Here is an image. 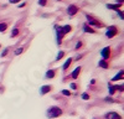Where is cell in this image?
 Listing matches in <instances>:
<instances>
[{"label":"cell","instance_id":"cell-1","mask_svg":"<svg viewBox=\"0 0 124 119\" xmlns=\"http://www.w3.org/2000/svg\"><path fill=\"white\" fill-rule=\"evenodd\" d=\"M63 114V111H62V108L57 107V105H52L50 107L47 111H46V117L48 119H55V118H58Z\"/></svg>","mask_w":124,"mask_h":119},{"label":"cell","instance_id":"cell-2","mask_svg":"<svg viewBox=\"0 0 124 119\" xmlns=\"http://www.w3.org/2000/svg\"><path fill=\"white\" fill-rule=\"evenodd\" d=\"M55 31H56V37H57V44H62V38H63V32H62V27L58 25H55Z\"/></svg>","mask_w":124,"mask_h":119},{"label":"cell","instance_id":"cell-3","mask_svg":"<svg viewBox=\"0 0 124 119\" xmlns=\"http://www.w3.org/2000/svg\"><path fill=\"white\" fill-rule=\"evenodd\" d=\"M117 34H118V29L116 26H109L108 30H107V32H106V36L108 38H112V37H114Z\"/></svg>","mask_w":124,"mask_h":119},{"label":"cell","instance_id":"cell-4","mask_svg":"<svg viewBox=\"0 0 124 119\" xmlns=\"http://www.w3.org/2000/svg\"><path fill=\"white\" fill-rule=\"evenodd\" d=\"M101 56H102V60H106L108 61L109 57H110V47H104L101 51Z\"/></svg>","mask_w":124,"mask_h":119},{"label":"cell","instance_id":"cell-5","mask_svg":"<svg viewBox=\"0 0 124 119\" xmlns=\"http://www.w3.org/2000/svg\"><path fill=\"white\" fill-rule=\"evenodd\" d=\"M86 17H87V20H88V24H89V26H91V25L96 26V27H102V26H103V24H102V22H99V21H97V20H94L92 16L86 15Z\"/></svg>","mask_w":124,"mask_h":119},{"label":"cell","instance_id":"cell-6","mask_svg":"<svg viewBox=\"0 0 124 119\" xmlns=\"http://www.w3.org/2000/svg\"><path fill=\"white\" fill-rule=\"evenodd\" d=\"M52 86H50V84H45L40 88V96H45L46 93H50L51 91H52Z\"/></svg>","mask_w":124,"mask_h":119},{"label":"cell","instance_id":"cell-7","mask_svg":"<svg viewBox=\"0 0 124 119\" xmlns=\"http://www.w3.org/2000/svg\"><path fill=\"white\" fill-rule=\"evenodd\" d=\"M104 119H122V115L117 112H108L104 115Z\"/></svg>","mask_w":124,"mask_h":119},{"label":"cell","instance_id":"cell-8","mask_svg":"<svg viewBox=\"0 0 124 119\" xmlns=\"http://www.w3.org/2000/svg\"><path fill=\"white\" fill-rule=\"evenodd\" d=\"M57 74V69H48V71L45 73V78L46 79H54Z\"/></svg>","mask_w":124,"mask_h":119},{"label":"cell","instance_id":"cell-9","mask_svg":"<svg viewBox=\"0 0 124 119\" xmlns=\"http://www.w3.org/2000/svg\"><path fill=\"white\" fill-rule=\"evenodd\" d=\"M67 13H68L70 16H73V15H76V14L78 13V7H77L76 5H68Z\"/></svg>","mask_w":124,"mask_h":119},{"label":"cell","instance_id":"cell-10","mask_svg":"<svg viewBox=\"0 0 124 119\" xmlns=\"http://www.w3.org/2000/svg\"><path fill=\"white\" fill-rule=\"evenodd\" d=\"M81 72H82V67H81V66L76 67V68H75V71L71 73V78H72V79H77V78L79 77Z\"/></svg>","mask_w":124,"mask_h":119},{"label":"cell","instance_id":"cell-11","mask_svg":"<svg viewBox=\"0 0 124 119\" xmlns=\"http://www.w3.org/2000/svg\"><path fill=\"white\" fill-rule=\"evenodd\" d=\"M123 77H124V71H123V69H120V71H119V73H117L114 77L112 78V81H113V82H118V81H122V79H123Z\"/></svg>","mask_w":124,"mask_h":119},{"label":"cell","instance_id":"cell-12","mask_svg":"<svg viewBox=\"0 0 124 119\" xmlns=\"http://www.w3.org/2000/svg\"><path fill=\"white\" fill-rule=\"evenodd\" d=\"M72 62H73V58H67V61L63 63V66H62V71H67V69H68V67L72 65Z\"/></svg>","mask_w":124,"mask_h":119},{"label":"cell","instance_id":"cell-13","mask_svg":"<svg viewBox=\"0 0 124 119\" xmlns=\"http://www.w3.org/2000/svg\"><path fill=\"white\" fill-rule=\"evenodd\" d=\"M98 66L102 67V68H104V69H108L109 68V63L106 61V60H101V61L98 62Z\"/></svg>","mask_w":124,"mask_h":119},{"label":"cell","instance_id":"cell-14","mask_svg":"<svg viewBox=\"0 0 124 119\" xmlns=\"http://www.w3.org/2000/svg\"><path fill=\"white\" fill-rule=\"evenodd\" d=\"M83 31H85V32H89V34H94V32H96L91 26H88V24H85V25H83Z\"/></svg>","mask_w":124,"mask_h":119},{"label":"cell","instance_id":"cell-15","mask_svg":"<svg viewBox=\"0 0 124 119\" xmlns=\"http://www.w3.org/2000/svg\"><path fill=\"white\" fill-rule=\"evenodd\" d=\"M120 6H122V4H107V7L112 9V10H119Z\"/></svg>","mask_w":124,"mask_h":119},{"label":"cell","instance_id":"cell-16","mask_svg":"<svg viewBox=\"0 0 124 119\" xmlns=\"http://www.w3.org/2000/svg\"><path fill=\"white\" fill-rule=\"evenodd\" d=\"M71 31H72V26H71V25H66V26L62 27V32H63V35H65V34H68V32H71Z\"/></svg>","mask_w":124,"mask_h":119},{"label":"cell","instance_id":"cell-17","mask_svg":"<svg viewBox=\"0 0 124 119\" xmlns=\"http://www.w3.org/2000/svg\"><path fill=\"white\" fill-rule=\"evenodd\" d=\"M108 91H109V94H110V96H113V94L116 93V88H114V86L108 84Z\"/></svg>","mask_w":124,"mask_h":119},{"label":"cell","instance_id":"cell-18","mask_svg":"<svg viewBox=\"0 0 124 119\" xmlns=\"http://www.w3.org/2000/svg\"><path fill=\"white\" fill-rule=\"evenodd\" d=\"M6 29H8V24L6 22H1V24H0V32H4Z\"/></svg>","mask_w":124,"mask_h":119},{"label":"cell","instance_id":"cell-19","mask_svg":"<svg viewBox=\"0 0 124 119\" xmlns=\"http://www.w3.org/2000/svg\"><path fill=\"white\" fill-rule=\"evenodd\" d=\"M81 98L83 99V101H88V99L91 98V96L87 93V92H85V93H82V96H81Z\"/></svg>","mask_w":124,"mask_h":119},{"label":"cell","instance_id":"cell-20","mask_svg":"<svg viewBox=\"0 0 124 119\" xmlns=\"http://www.w3.org/2000/svg\"><path fill=\"white\" fill-rule=\"evenodd\" d=\"M65 56V52L63 51H60L58 53H57V56H56V61H60V60H62V57Z\"/></svg>","mask_w":124,"mask_h":119},{"label":"cell","instance_id":"cell-21","mask_svg":"<svg viewBox=\"0 0 124 119\" xmlns=\"http://www.w3.org/2000/svg\"><path fill=\"white\" fill-rule=\"evenodd\" d=\"M19 35V29L17 27H15V29H13V31H11V37H15V36H17Z\"/></svg>","mask_w":124,"mask_h":119},{"label":"cell","instance_id":"cell-22","mask_svg":"<svg viewBox=\"0 0 124 119\" xmlns=\"http://www.w3.org/2000/svg\"><path fill=\"white\" fill-rule=\"evenodd\" d=\"M61 93L63 96H66V97H71V91H68V89H62Z\"/></svg>","mask_w":124,"mask_h":119},{"label":"cell","instance_id":"cell-23","mask_svg":"<svg viewBox=\"0 0 124 119\" xmlns=\"http://www.w3.org/2000/svg\"><path fill=\"white\" fill-rule=\"evenodd\" d=\"M70 88L73 89V91H77V89H78V86H77L76 83H71V84H70Z\"/></svg>","mask_w":124,"mask_h":119},{"label":"cell","instance_id":"cell-24","mask_svg":"<svg viewBox=\"0 0 124 119\" xmlns=\"http://www.w3.org/2000/svg\"><path fill=\"white\" fill-rule=\"evenodd\" d=\"M23 51H24V48H23V47H19L17 50H15V55L17 56V55H20V53H23Z\"/></svg>","mask_w":124,"mask_h":119},{"label":"cell","instance_id":"cell-25","mask_svg":"<svg viewBox=\"0 0 124 119\" xmlns=\"http://www.w3.org/2000/svg\"><path fill=\"white\" fill-rule=\"evenodd\" d=\"M104 101H106L107 103H114V99H113L112 97H107V98H104Z\"/></svg>","mask_w":124,"mask_h":119},{"label":"cell","instance_id":"cell-26","mask_svg":"<svg viewBox=\"0 0 124 119\" xmlns=\"http://www.w3.org/2000/svg\"><path fill=\"white\" fill-rule=\"evenodd\" d=\"M114 88H116V91H120V92H123V84H118V86H114Z\"/></svg>","mask_w":124,"mask_h":119},{"label":"cell","instance_id":"cell-27","mask_svg":"<svg viewBox=\"0 0 124 119\" xmlns=\"http://www.w3.org/2000/svg\"><path fill=\"white\" fill-rule=\"evenodd\" d=\"M8 52H9V48H5L4 51L1 52V55H0V56H1V57H5V56L8 55Z\"/></svg>","mask_w":124,"mask_h":119},{"label":"cell","instance_id":"cell-28","mask_svg":"<svg viewBox=\"0 0 124 119\" xmlns=\"http://www.w3.org/2000/svg\"><path fill=\"white\" fill-rule=\"evenodd\" d=\"M46 3H47V0H39V4H40L41 6H45Z\"/></svg>","mask_w":124,"mask_h":119},{"label":"cell","instance_id":"cell-29","mask_svg":"<svg viewBox=\"0 0 124 119\" xmlns=\"http://www.w3.org/2000/svg\"><path fill=\"white\" fill-rule=\"evenodd\" d=\"M81 47H82V42H81V41H78V42L76 44V47H75V50H79Z\"/></svg>","mask_w":124,"mask_h":119},{"label":"cell","instance_id":"cell-30","mask_svg":"<svg viewBox=\"0 0 124 119\" xmlns=\"http://www.w3.org/2000/svg\"><path fill=\"white\" fill-rule=\"evenodd\" d=\"M117 11H118V16H119L120 19H123V13L120 11V10H117Z\"/></svg>","mask_w":124,"mask_h":119},{"label":"cell","instance_id":"cell-31","mask_svg":"<svg viewBox=\"0 0 124 119\" xmlns=\"http://www.w3.org/2000/svg\"><path fill=\"white\" fill-rule=\"evenodd\" d=\"M10 3H11V4H16V3H20V0H10Z\"/></svg>","mask_w":124,"mask_h":119},{"label":"cell","instance_id":"cell-32","mask_svg":"<svg viewBox=\"0 0 124 119\" xmlns=\"http://www.w3.org/2000/svg\"><path fill=\"white\" fill-rule=\"evenodd\" d=\"M117 3H118V4H122V3H123V0H117Z\"/></svg>","mask_w":124,"mask_h":119},{"label":"cell","instance_id":"cell-33","mask_svg":"<svg viewBox=\"0 0 124 119\" xmlns=\"http://www.w3.org/2000/svg\"><path fill=\"white\" fill-rule=\"evenodd\" d=\"M93 119H97V118H93Z\"/></svg>","mask_w":124,"mask_h":119},{"label":"cell","instance_id":"cell-34","mask_svg":"<svg viewBox=\"0 0 124 119\" xmlns=\"http://www.w3.org/2000/svg\"><path fill=\"white\" fill-rule=\"evenodd\" d=\"M58 1H60V0H58Z\"/></svg>","mask_w":124,"mask_h":119},{"label":"cell","instance_id":"cell-35","mask_svg":"<svg viewBox=\"0 0 124 119\" xmlns=\"http://www.w3.org/2000/svg\"><path fill=\"white\" fill-rule=\"evenodd\" d=\"M0 47H1V46H0Z\"/></svg>","mask_w":124,"mask_h":119}]
</instances>
